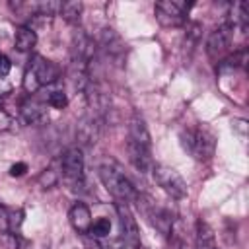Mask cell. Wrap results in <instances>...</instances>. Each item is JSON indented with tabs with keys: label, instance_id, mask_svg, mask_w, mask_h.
I'll return each mask as SVG.
<instances>
[{
	"label": "cell",
	"instance_id": "cell-11",
	"mask_svg": "<svg viewBox=\"0 0 249 249\" xmlns=\"http://www.w3.org/2000/svg\"><path fill=\"white\" fill-rule=\"evenodd\" d=\"M76 138L86 146L95 144L99 138V117L93 113L86 115L76 126Z\"/></svg>",
	"mask_w": 249,
	"mask_h": 249
},
{
	"label": "cell",
	"instance_id": "cell-32",
	"mask_svg": "<svg viewBox=\"0 0 249 249\" xmlns=\"http://www.w3.org/2000/svg\"><path fill=\"white\" fill-rule=\"evenodd\" d=\"M25 171H27V163H25V161H18V163H14V165L10 167V175H12V177H21Z\"/></svg>",
	"mask_w": 249,
	"mask_h": 249
},
{
	"label": "cell",
	"instance_id": "cell-1",
	"mask_svg": "<svg viewBox=\"0 0 249 249\" xmlns=\"http://www.w3.org/2000/svg\"><path fill=\"white\" fill-rule=\"evenodd\" d=\"M97 175H99L103 187L117 198V202H124V204H128V202H136V198H138V191H136L134 183H132V181H130V179H128L117 165L105 161V163L99 165Z\"/></svg>",
	"mask_w": 249,
	"mask_h": 249
},
{
	"label": "cell",
	"instance_id": "cell-23",
	"mask_svg": "<svg viewBox=\"0 0 249 249\" xmlns=\"http://www.w3.org/2000/svg\"><path fill=\"white\" fill-rule=\"evenodd\" d=\"M109 231H111V222L107 220V218H97L91 226H89V235H93V237H105V235H109Z\"/></svg>",
	"mask_w": 249,
	"mask_h": 249
},
{
	"label": "cell",
	"instance_id": "cell-8",
	"mask_svg": "<svg viewBox=\"0 0 249 249\" xmlns=\"http://www.w3.org/2000/svg\"><path fill=\"white\" fill-rule=\"evenodd\" d=\"M29 68L35 72L41 86H51L60 78V68L53 60H49L41 54H33L29 58Z\"/></svg>",
	"mask_w": 249,
	"mask_h": 249
},
{
	"label": "cell",
	"instance_id": "cell-18",
	"mask_svg": "<svg viewBox=\"0 0 249 249\" xmlns=\"http://www.w3.org/2000/svg\"><path fill=\"white\" fill-rule=\"evenodd\" d=\"M82 10H84V4L80 0H66V2H62L58 16H62V19L68 23H78Z\"/></svg>",
	"mask_w": 249,
	"mask_h": 249
},
{
	"label": "cell",
	"instance_id": "cell-21",
	"mask_svg": "<svg viewBox=\"0 0 249 249\" xmlns=\"http://www.w3.org/2000/svg\"><path fill=\"white\" fill-rule=\"evenodd\" d=\"M23 218H25V212L21 208H6V214H4V220L8 224V230L10 231H19L21 224H23Z\"/></svg>",
	"mask_w": 249,
	"mask_h": 249
},
{
	"label": "cell",
	"instance_id": "cell-17",
	"mask_svg": "<svg viewBox=\"0 0 249 249\" xmlns=\"http://www.w3.org/2000/svg\"><path fill=\"white\" fill-rule=\"evenodd\" d=\"M14 45L18 51L21 53H27L31 51L35 45H37V33L33 27H19L16 31V39H14Z\"/></svg>",
	"mask_w": 249,
	"mask_h": 249
},
{
	"label": "cell",
	"instance_id": "cell-29",
	"mask_svg": "<svg viewBox=\"0 0 249 249\" xmlns=\"http://www.w3.org/2000/svg\"><path fill=\"white\" fill-rule=\"evenodd\" d=\"M200 23H196V21H191V23H187V39L191 41V43H196L198 41V37H200Z\"/></svg>",
	"mask_w": 249,
	"mask_h": 249
},
{
	"label": "cell",
	"instance_id": "cell-35",
	"mask_svg": "<svg viewBox=\"0 0 249 249\" xmlns=\"http://www.w3.org/2000/svg\"><path fill=\"white\" fill-rule=\"evenodd\" d=\"M4 214H6V206L0 204V218H4Z\"/></svg>",
	"mask_w": 249,
	"mask_h": 249
},
{
	"label": "cell",
	"instance_id": "cell-16",
	"mask_svg": "<svg viewBox=\"0 0 249 249\" xmlns=\"http://www.w3.org/2000/svg\"><path fill=\"white\" fill-rule=\"evenodd\" d=\"M196 249H216L214 230L204 220L196 222Z\"/></svg>",
	"mask_w": 249,
	"mask_h": 249
},
{
	"label": "cell",
	"instance_id": "cell-3",
	"mask_svg": "<svg viewBox=\"0 0 249 249\" xmlns=\"http://www.w3.org/2000/svg\"><path fill=\"white\" fill-rule=\"evenodd\" d=\"M152 175H154V181L158 183V187H161V191H165L171 198L181 200V198H185V196L189 195L185 179H183L173 167H167V165H154V167H152Z\"/></svg>",
	"mask_w": 249,
	"mask_h": 249
},
{
	"label": "cell",
	"instance_id": "cell-30",
	"mask_svg": "<svg viewBox=\"0 0 249 249\" xmlns=\"http://www.w3.org/2000/svg\"><path fill=\"white\" fill-rule=\"evenodd\" d=\"M12 124H14V119H12V115H10L8 111L0 109V130H8Z\"/></svg>",
	"mask_w": 249,
	"mask_h": 249
},
{
	"label": "cell",
	"instance_id": "cell-19",
	"mask_svg": "<svg viewBox=\"0 0 249 249\" xmlns=\"http://www.w3.org/2000/svg\"><path fill=\"white\" fill-rule=\"evenodd\" d=\"M245 62H247V51L241 49V51L233 53L231 56L224 58L222 62H218V72H220V74L231 72V70H235V68H239V66H245Z\"/></svg>",
	"mask_w": 249,
	"mask_h": 249
},
{
	"label": "cell",
	"instance_id": "cell-24",
	"mask_svg": "<svg viewBox=\"0 0 249 249\" xmlns=\"http://www.w3.org/2000/svg\"><path fill=\"white\" fill-rule=\"evenodd\" d=\"M0 247L2 249H19L21 247V239L16 231H2L0 233Z\"/></svg>",
	"mask_w": 249,
	"mask_h": 249
},
{
	"label": "cell",
	"instance_id": "cell-14",
	"mask_svg": "<svg viewBox=\"0 0 249 249\" xmlns=\"http://www.w3.org/2000/svg\"><path fill=\"white\" fill-rule=\"evenodd\" d=\"M99 45L103 47V51L111 56H121L124 53V43L121 39V35L111 29V27H105L101 31V37H99Z\"/></svg>",
	"mask_w": 249,
	"mask_h": 249
},
{
	"label": "cell",
	"instance_id": "cell-7",
	"mask_svg": "<svg viewBox=\"0 0 249 249\" xmlns=\"http://www.w3.org/2000/svg\"><path fill=\"white\" fill-rule=\"evenodd\" d=\"M156 19L163 27H181L187 21V14L181 12V8L175 4V0H160L154 6Z\"/></svg>",
	"mask_w": 249,
	"mask_h": 249
},
{
	"label": "cell",
	"instance_id": "cell-25",
	"mask_svg": "<svg viewBox=\"0 0 249 249\" xmlns=\"http://www.w3.org/2000/svg\"><path fill=\"white\" fill-rule=\"evenodd\" d=\"M23 89L29 95H33V93H37L41 89V84H39V80H37V76H35V72L31 68H27L25 74H23Z\"/></svg>",
	"mask_w": 249,
	"mask_h": 249
},
{
	"label": "cell",
	"instance_id": "cell-6",
	"mask_svg": "<svg viewBox=\"0 0 249 249\" xmlns=\"http://www.w3.org/2000/svg\"><path fill=\"white\" fill-rule=\"evenodd\" d=\"M231 39H233V25L230 21L218 25L206 39V54L210 60H220L226 51L230 49L231 45Z\"/></svg>",
	"mask_w": 249,
	"mask_h": 249
},
{
	"label": "cell",
	"instance_id": "cell-20",
	"mask_svg": "<svg viewBox=\"0 0 249 249\" xmlns=\"http://www.w3.org/2000/svg\"><path fill=\"white\" fill-rule=\"evenodd\" d=\"M230 23L235 27L239 25L243 31L249 27V4L247 2H237L235 4V16H231Z\"/></svg>",
	"mask_w": 249,
	"mask_h": 249
},
{
	"label": "cell",
	"instance_id": "cell-26",
	"mask_svg": "<svg viewBox=\"0 0 249 249\" xmlns=\"http://www.w3.org/2000/svg\"><path fill=\"white\" fill-rule=\"evenodd\" d=\"M60 6H62V2H56V0L39 2L37 4V14L39 16H56V14H60Z\"/></svg>",
	"mask_w": 249,
	"mask_h": 249
},
{
	"label": "cell",
	"instance_id": "cell-12",
	"mask_svg": "<svg viewBox=\"0 0 249 249\" xmlns=\"http://www.w3.org/2000/svg\"><path fill=\"white\" fill-rule=\"evenodd\" d=\"M68 222L70 226L82 235V233H88L89 231V226H91V212L89 208L84 204V202H76L72 204L70 212H68Z\"/></svg>",
	"mask_w": 249,
	"mask_h": 249
},
{
	"label": "cell",
	"instance_id": "cell-5",
	"mask_svg": "<svg viewBox=\"0 0 249 249\" xmlns=\"http://www.w3.org/2000/svg\"><path fill=\"white\" fill-rule=\"evenodd\" d=\"M136 202L142 206V210L146 212L148 220L152 222V226H154L156 230H160L163 235H169V233H171V228H173L175 218H173V214H171L167 208L156 204L150 196H140V195H138Z\"/></svg>",
	"mask_w": 249,
	"mask_h": 249
},
{
	"label": "cell",
	"instance_id": "cell-27",
	"mask_svg": "<svg viewBox=\"0 0 249 249\" xmlns=\"http://www.w3.org/2000/svg\"><path fill=\"white\" fill-rule=\"evenodd\" d=\"M47 103H49L51 107H54V109H66L68 97H66V93H64L62 89H54V91H51V93L47 95Z\"/></svg>",
	"mask_w": 249,
	"mask_h": 249
},
{
	"label": "cell",
	"instance_id": "cell-15",
	"mask_svg": "<svg viewBox=\"0 0 249 249\" xmlns=\"http://www.w3.org/2000/svg\"><path fill=\"white\" fill-rule=\"evenodd\" d=\"M21 119L27 124H37V123H43L47 119V113L39 101H35L33 97H27L21 103Z\"/></svg>",
	"mask_w": 249,
	"mask_h": 249
},
{
	"label": "cell",
	"instance_id": "cell-9",
	"mask_svg": "<svg viewBox=\"0 0 249 249\" xmlns=\"http://www.w3.org/2000/svg\"><path fill=\"white\" fill-rule=\"evenodd\" d=\"M117 216H119V224H121V237L140 245V230H138V222L134 218V214L130 212L128 204L124 202H117L115 204Z\"/></svg>",
	"mask_w": 249,
	"mask_h": 249
},
{
	"label": "cell",
	"instance_id": "cell-4",
	"mask_svg": "<svg viewBox=\"0 0 249 249\" xmlns=\"http://www.w3.org/2000/svg\"><path fill=\"white\" fill-rule=\"evenodd\" d=\"M60 167L66 183L76 191L84 187V154L78 146L68 148L60 158Z\"/></svg>",
	"mask_w": 249,
	"mask_h": 249
},
{
	"label": "cell",
	"instance_id": "cell-10",
	"mask_svg": "<svg viewBox=\"0 0 249 249\" xmlns=\"http://www.w3.org/2000/svg\"><path fill=\"white\" fill-rule=\"evenodd\" d=\"M126 152H128V160H130V163L134 165L136 171H140V173L152 171L154 161H152V156H150V148H144V146H140V144H136L128 138Z\"/></svg>",
	"mask_w": 249,
	"mask_h": 249
},
{
	"label": "cell",
	"instance_id": "cell-31",
	"mask_svg": "<svg viewBox=\"0 0 249 249\" xmlns=\"http://www.w3.org/2000/svg\"><path fill=\"white\" fill-rule=\"evenodd\" d=\"M140 245H136V243H132V241H128V239H124V237H119L115 243H113V247L111 249H138Z\"/></svg>",
	"mask_w": 249,
	"mask_h": 249
},
{
	"label": "cell",
	"instance_id": "cell-22",
	"mask_svg": "<svg viewBox=\"0 0 249 249\" xmlns=\"http://www.w3.org/2000/svg\"><path fill=\"white\" fill-rule=\"evenodd\" d=\"M58 171L54 169V167H47V169H43L41 173H39V177H37V183H39V187L41 189H53L56 183H58Z\"/></svg>",
	"mask_w": 249,
	"mask_h": 249
},
{
	"label": "cell",
	"instance_id": "cell-2",
	"mask_svg": "<svg viewBox=\"0 0 249 249\" xmlns=\"http://www.w3.org/2000/svg\"><path fill=\"white\" fill-rule=\"evenodd\" d=\"M181 144L196 161H208L216 150V136L206 126L187 128L181 132Z\"/></svg>",
	"mask_w": 249,
	"mask_h": 249
},
{
	"label": "cell",
	"instance_id": "cell-34",
	"mask_svg": "<svg viewBox=\"0 0 249 249\" xmlns=\"http://www.w3.org/2000/svg\"><path fill=\"white\" fill-rule=\"evenodd\" d=\"M233 128H237L239 134H245V132H247V121H243V119H235V121H233Z\"/></svg>",
	"mask_w": 249,
	"mask_h": 249
},
{
	"label": "cell",
	"instance_id": "cell-13",
	"mask_svg": "<svg viewBox=\"0 0 249 249\" xmlns=\"http://www.w3.org/2000/svg\"><path fill=\"white\" fill-rule=\"evenodd\" d=\"M128 136L132 142L144 146V148H150L152 146V134L148 130V124L146 121L140 117V115H132L130 121H128Z\"/></svg>",
	"mask_w": 249,
	"mask_h": 249
},
{
	"label": "cell",
	"instance_id": "cell-33",
	"mask_svg": "<svg viewBox=\"0 0 249 249\" xmlns=\"http://www.w3.org/2000/svg\"><path fill=\"white\" fill-rule=\"evenodd\" d=\"M10 68H12L10 58L0 53V76H8V74H10Z\"/></svg>",
	"mask_w": 249,
	"mask_h": 249
},
{
	"label": "cell",
	"instance_id": "cell-28",
	"mask_svg": "<svg viewBox=\"0 0 249 249\" xmlns=\"http://www.w3.org/2000/svg\"><path fill=\"white\" fill-rule=\"evenodd\" d=\"M82 241H84L86 249H111L109 243H105L101 237H93V235H88V233H82Z\"/></svg>",
	"mask_w": 249,
	"mask_h": 249
}]
</instances>
